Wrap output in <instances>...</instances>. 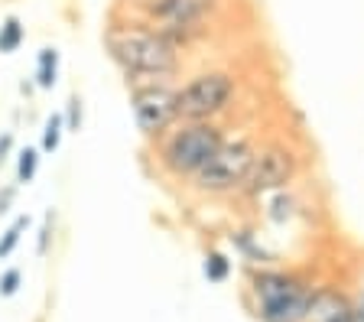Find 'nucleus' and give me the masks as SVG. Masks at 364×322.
<instances>
[{"label":"nucleus","mask_w":364,"mask_h":322,"mask_svg":"<svg viewBox=\"0 0 364 322\" xmlns=\"http://www.w3.org/2000/svg\"><path fill=\"white\" fill-rule=\"evenodd\" d=\"M101 46L124 85L140 82H176L186 69V53L176 49L156 26L134 16L130 10L114 4L107 14Z\"/></svg>","instance_id":"obj_1"},{"label":"nucleus","mask_w":364,"mask_h":322,"mask_svg":"<svg viewBox=\"0 0 364 322\" xmlns=\"http://www.w3.org/2000/svg\"><path fill=\"white\" fill-rule=\"evenodd\" d=\"M225 121H179L153 144H146V156L163 183H189L205 163L218 154L228 140Z\"/></svg>","instance_id":"obj_2"},{"label":"nucleus","mask_w":364,"mask_h":322,"mask_svg":"<svg viewBox=\"0 0 364 322\" xmlns=\"http://www.w3.org/2000/svg\"><path fill=\"white\" fill-rule=\"evenodd\" d=\"M124 10L156 26L176 49L192 53L215 33L225 0H134Z\"/></svg>","instance_id":"obj_3"},{"label":"nucleus","mask_w":364,"mask_h":322,"mask_svg":"<svg viewBox=\"0 0 364 322\" xmlns=\"http://www.w3.org/2000/svg\"><path fill=\"white\" fill-rule=\"evenodd\" d=\"M244 75L231 65H205V69L176 82L179 121H228V114L241 104Z\"/></svg>","instance_id":"obj_4"},{"label":"nucleus","mask_w":364,"mask_h":322,"mask_svg":"<svg viewBox=\"0 0 364 322\" xmlns=\"http://www.w3.org/2000/svg\"><path fill=\"white\" fill-rule=\"evenodd\" d=\"M306 166H309L306 146L299 144L293 134L260 137L257 154H254V163H250L247 179H244L237 199L260 202L280 189H293V186L306 176Z\"/></svg>","instance_id":"obj_5"},{"label":"nucleus","mask_w":364,"mask_h":322,"mask_svg":"<svg viewBox=\"0 0 364 322\" xmlns=\"http://www.w3.org/2000/svg\"><path fill=\"white\" fill-rule=\"evenodd\" d=\"M257 144L260 134L254 131L228 134V140L218 146V154L186 183V189L198 199H237L250 163H254V154H257Z\"/></svg>","instance_id":"obj_6"},{"label":"nucleus","mask_w":364,"mask_h":322,"mask_svg":"<svg viewBox=\"0 0 364 322\" xmlns=\"http://www.w3.org/2000/svg\"><path fill=\"white\" fill-rule=\"evenodd\" d=\"M312 293L316 286L289 270L264 267L250 277V296L260 322H306Z\"/></svg>","instance_id":"obj_7"},{"label":"nucleus","mask_w":364,"mask_h":322,"mask_svg":"<svg viewBox=\"0 0 364 322\" xmlns=\"http://www.w3.org/2000/svg\"><path fill=\"white\" fill-rule=\"evenodd\" d=\"M130 117L144 144H153L179 124V104H176V82H140L127 85Z\"/></svg>","instance_id":"obj_8"},{"label":"nucleus","mask_w":364,"mask_h":322,"mask_svg":"<svg viewBox=\"0 0 364 322\" xmlns=\"http://www.w3.org/2000/svg\"><path fill=\"white\" fill-rule=\"evenodd\" d=\"M306 322H361L358 319V306H351L348 299L335 290H316L309 303V316Z\"/></svg>","instance_id":"obj_9"},{"label":"nucleus","mask_w":364,"mask_h":322,"mask_svg":"<svg viewBox=\"0 0 364 322\" xmlns=\"http://www.w3.org/2000/svg\"><path fill=\"white\" fill-rule=\"evenodd\" d=\"M59 72H62V53L55 46H43L36 53V69H33V82L39 92H53L59 85Z\"/></svg>","instance_id":"obj_10"},{"label":"nucleus","mask_w":364,"mask_h":322,"mask_svg":"<svg viewBox=\"0 0 364 322\" xmlns=\"http://www.w3.org/2000/svg\"><path fill=\"white\" fill-rule=\"evenodd\" d=\"M14 183L16 186H30L39 176V163H43V150L39 146H20L14 154Z\"/></svg>","instance_id":"obj_11"},{"label":"nucleus","mask_w":364,"mask_h":322,"mask_svg":"<svg viewBox=\"0 0 364 322\" xmlns=\"http://www.w3.org/2000/svg\"><path fill=\"white\" fill-rule=\"evenodd\" d=\"M26 43V23L16 14L0 20V55H14L20 53V46Z\"/></svg>","instance_id":"obj_12"},{"label":"nucleus","mask_w":364,"mask_h":322,"mask_svg":"<svg viewBox=\"0 0 364 322\" xmlns=\"http://www.w3.org/2000/svg\"><path fill=\"white\" fill-rule=\"evenodd\" d=\"M62 137H65V121H62V111H53L43 121V131H39V150H43V156L59 154Z\"/></svg>","instance_id":"obj_13"},{"label":"nucleus","mask_w":364,"mask_h":322,"mask_svg":"<svg viewBox=\"0 0 364 322\" xmlns=\"http://www.w3.org/2000/svg\"><path fill=\"white\" fill-rule=\"evenodd\" d=\"M231 241H235V247L247 257V261L254 264H273V254L264 247V241H260V235H254V231H235L231 235Z\"/></svg>","instance_id":"obj_14"},{"label":"nucleus","mask_w":364,"mask_h":322,"mask_svg":"<svg viewBox=\"0 0 364 322\" xmlns=\"http://www.w3.org/2000/svg\"><path fill=\"white\" fill-rule=\"evenodd\" d=\"M30 225H33V218L30 215H16L14 222H10V228L0 235V261H7L10 254L16 251V245L23 241V235L30 231Z\"/></svg>","instance_id":"obj_15"},{"label":"nucleus","mask_w":364,"mask_h":322,"mask_svg":"<svg viewBox=\"0 0 364 322\" xmlns=\"http://www.w3.org/2000/svg\"><path fill=\"white\" fill-rule=\"evenodd\" d=\"M202 274L208 284H225L228 277H231V261H228L225 251H208L202 261Z\"/></svg>","instance_id":"obj_16"},{"label":"nucleus","mask_w":364,"mask_h":322,"mask_svg":"<svg viewBox=\"0 0 364 322\" xmlns=\"http://www.w3.org/2000/svg\"><path fill=\"white\" fill-rule=\"evenodd\" d=\"M62 121H65V134H78L85 127V98L78 92L68 95L65 107H62Z\"/></svg>","instance_id":"obj_17"},{"label":"nucleus","mask_w":364,"mask_h":322,"mask_svg":"<svg viewBox=\"0 0 364 322\" xmlns=\"http://www.w3.org/2000/svg\"><path fill=\"white\" fill-rule=\"evenodd\" d=\"M53 235H55V208H49L43 218V228H39V241H36V254L46 257L49 254V245H53Z\"/></svg>","instance_id":"obj_18"},{"label":"nucleus","mask_w":364,"mask_h":322,"mask_svg":"<svg viewBox=\"0 0 364 322\" xmlns=\"http://www.w3.org/2000/svg\"><path fill=\"white\" fill-rule=\"evenodd\" d=\"M20 284H23V274L16 267H7L0 274V296H14L20 290Z\"/></svg>","instance_id":"obj_19"},{"label":"nucleus","mask_w":364,"mask_h":322,"mask_svg":"<svg viewBox=\"0 0 364 322\" xmlns=\"http://www.w3.org/2000/svg\"><path fill=\"white\" fill-rule=\"evenodd\" d=\"M16 195H20V186L16 183H0V218L10 215V208L16 205Z\"/></svg>","instance_id":"obj_20"},{"label":"nucleus","mask_w":364,"mask_h":322,"mask_svg":"<svg viewBox=\"0 0 364 322\" xmlns=\"http://www.w3.org/2000/svg\"><path fill=\"white\" fill-rule=\"evenodd\" d=\"M16 154V134L14 131H0V166Z\"/></svg>","instance_id":"obj_21"},{"label":"nucleus","mask_w":364,"mask_h":322,"mask_svg":"<svg viewBox=\"0 0 364 322\" xmlns=\"http://www.w3.org/2000/svg\"><path fill=\"white\" fill-rule=\"evenodd\" d=\"M33 88H36L33 75H30V78H23V82H20V92H23V95H33Z\"/></svg>","instance_id":"obj_22"},{"label":"nucleus","mask_w":364,"mask_h":322,"mask_svg":"<svg viewBox=\"0 0 364 322\" xmlns=\"http://www.w3.org/2000/svg\"><path fill=\"white\" fill-rule=\"evenodd\" d=\"M358 319L364 322V296H361V303H358Z\"/></svg>","instance_id":"obj_23"},{"label":"nucleus","mask_w":364,"mask_h":322,"mask_svg":"<svg viewBox=\"0 0 364 322\" xmlns=\"http://www.w3.org/2000/svg\"><path fill=\"white\" fill-rule=\"evenodd\" d=\"M114 4H121V7H127V4H134V0H114Z\"/></svg>","instance_id":"obj_24"}]
</instances>
